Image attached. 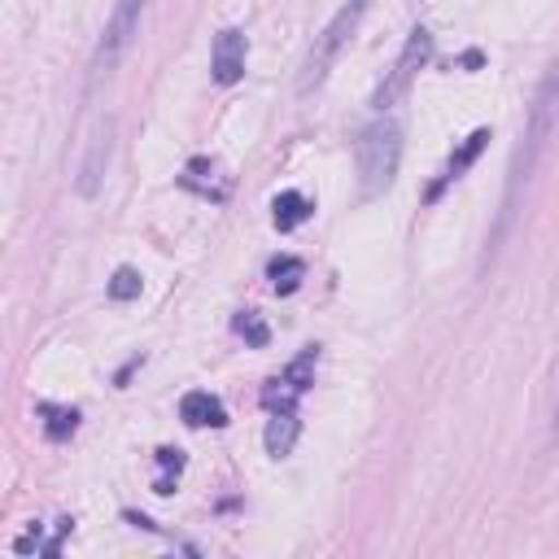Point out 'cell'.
Instances as JSON below:
<instances>
[{"label":"cell","instance_id":"obj_4","mask_svg":"<svg viewBox=\"0 0 559 559\" xmlns=\"http://www.w3.org/2000/svg\"><path fill=\"white\" fill-rule=\"evenodd\" d=\"M428 61H432V35H428V26H415V31L406 35V44H402V52H397L393 70H389V74H384V83L376 87L371 109H376V114H389V105H397V100L411 92L415 74H419Z\"/></svg>","mask_w":559,"mask_h":559},{"label":"cell","instance_id":"obj_11","mask_svg":"<svg viewBox=\"0 0 559 559\" xmlns=\"http://www.w3.org/2000/svg\"><path fill=\"white\" fill-rule=\"evenodd\" d=\"M271 218H275V227L280 231H293V227H301L310 214H314V201L306 197V192H297V188H288V192H280L275 201H271Z\"/></svg>","mask_w":559,"mask_h":559},{"label":"cell","instance_id":"obj_8","mask_svg":"<svg viewBox=\"0 0 559 559\" xmlns=\"http://www.w3.org/2000/svg\"><path fill=\"white\" fill-rule=\"evenodd\" d=\"M297 437H301V419H297V406H275V411H271V419H266V432H262V445H266V454H271V459H284V454H293Z\"/></svg>","mask_w":559,"mask_h":559},{"label":"cell","instance_id":"obj_17","mask_svg":"<svg viewBox=\"0 0 559 559\" xmlns=\"http://www.w3.org/2000/svg\"><path fill=\"white\" fill-rule=\"evenodd\" d=\"M231 328H236V336H245V345H253V349H262V345L271 341V328L262 323L258 310H240V314L231 319Z\"/></svg>","mask_w":559,"mask_h":559},{"label":"cell","instance_id":"obj_16","mask_svg":"<svg viewBox=\"0 0 559 559\" xmlns=\"http://www.w3.org/2000/svg\"><path fill=\"white\" fill-rule=\"evenodd\" d=\"M140 288H144V275H140L135 266H118V271L109 275V284H105L109 301H135V297H140Z\"/></svg>","mask_w":559,"mask_h":559},{"label":"cell","instance_id":"obj_3","mask_svg":"<svg viewBox=\"0 0 559 559\" xmlns=\"http://www.w3.org/2000/svg\"><path fill=\"white\" fill-rule=\"evenodd\" d=\"M367 4H371V0H345V4L336 9V17L314 35V44H310V52H306V61H301V74H297V92H301V96H310V92L328 79V70L336 66L341 48H345V44H349V35L358 31V22H362Z\"/></svg>","mask_w":559,"mask_h":559},{"label":"cell","instance_id":"obj_1","mask_svg":"<svg viewBox=\"0 0 559 559\" xmlns=\"http://www.w3.org/2000/svg\"><path fill=\"white\" fill-rule=\"evenodd\" d=\"M555 127H559V57L546 66V74H542V83H537V92H533V105H528L520 144H515V153H511L507 188H502V214H498V236H502L507 223L515 218V205H520V197H524V188H528V179H533V170H537V162H542V153H546Z\"/></svg>","mask_w":559,"mask_h":559},{"label":"cell","instance_id":"obj_6","mask_svg":"<svg viewBox=\"0 0 559 559\" xmlns=\"http://www.w3.org/2000/svg\"><path fill=\"white\" fill-rule=\"evenodd\" d=\"M314 367H319V349L314 345H306L271 384H266V393H262V402L275 411V406H297V397L314 384Z\"/></svg>","mask_w":559,"mask_h":559},{"label":"cell","instance_id":"obj_10","mask_svg":"<svg viewBox=\"0 0 559 559\" xmlns=\"http://www.w3.org/2000/svg\"><path fill=\"white\" fill-rule=\"evenodd\" d=\"M485 140H489V127H476V131H472V135H467V140H463V144H459V148L450 153V162H445L441 179H437V183L428 188V197H432V201L441 197V188H445V183H454V179H459V175H463V170H467V166L476 162V153L485 148Z\"/></svg>","mask_w":559,"mask_h":559},{"label":"cell","instance_id":"obj_20","mask_svg":"<svg viewBox=\"0 0 559 559\" xmlns=\"http://www.w3.org/2000/svg\"><path fill=\"white\" fill-rule=\"evenodd\" d=\"M555 437H559V402H555Z\"/></svg>","mask_w":559,"mask_h":559},{"label":"cell","instance_id":"obj_7","mask_svg":"<svg viewBox=\"0 0 559 559\" xmlns=\"http://www.w3.org/2000/svg\"><path fill=\"white\" fill-rule=\"evenodd\" d=\"M245 61H249V39H245V31L223 26V31L214 35V48H210V74H214V83H223V87L240 83V79H245Z\"/></svg>","mask_w":559,"mask_h":559},{"label":"cell","instance_id":"obj_14","mask_svg":"<svg viewBox=\"0 0 559 559\" xmlns=\"http://www.w3.org/2000/svg\"><path fill=\"white\" fill-rule=\"evenodd\" d=\"M183 188H192V192H201V197H214V201H223V188L214 183V162H205V157H192L188 166H183Z\"/></svg>","mask_w":559,"mask_h":559},{"label":"cell","instance_id":"obj_19","mask_svg":"<svg viewBox=\"0 0 559 559\" xmlns=\"http://www.w3.org/2000/svg\"><path fill=\"white\" fill-rule=\"evenodd\" d=\"M31 550H39V555H44V528H39V524H31V528L13 542V555H31Z\"/></svg>","mask_w":559,"mask_h":559},{"label":"cell","instance_id":"obj_18","mask_svg":"<svg viewBox=\"0 0 559 559\" xmlns=\"http://www.w3.org/2000/svg\"><path fill=\"white\" fill-rule=\"evenodd\" d=\"M157 480H153V489L157 493H170L175 489V480H179V472H183V454L179 450H157Z\"/></svg>","mask_w":559,"mask_h":559},{"label":"cell","instance_id":"obj_12","mask_svg":"<svg viewBox=\"0 0 559 559\" xmlns=\"http://www.w3.org/2000/svg\"><path fill=\"white\" fill-rule=\"evenodd\" d=\"M109 122H105V131H96V140H92V148H87V162H83V179H79V192L83 197H92L96 192V183H100V170H105V162H109Z\"/></svg>","mask_w":559,"mask_h":559},{"label":"cell","instance_id":"obj_13","mask_svg":"<svg viewBox=\"0 0 559 559\" xmlns=\"http://www.w3.org/2000/svg\"><path fill=\"white\" fill-rule=\"evenodd\" d=\"M266 275H271V288L288 297V293H297V284H301V275H306V262L293 258V253H280V258L266 262Z\"/></svg>","mask_w":559,"mask_h":559},{"label":"cell","instance_id":"obj_9","mask_svg":"<svg viewBox=\"0 0 559 559\" xmlns=\"http://www.w3.org/2000/svg\"><path fill=\"white\" fill-rule=\"evenodd\" d=\"M179 415H183V424H188V428H223V424H227V411H223V402H218L214 393H205V389H192V393H183V402H179Z\"/></svg>","mask_w":559,"mask_h":559},{"label":"cell","instance_id":"obj_2","mask_svg":"<svg viewBox=\"0 0 559 559\" xmlns=\"http://www.w3.org/2000/svg\"><path fill=\"white\" fill-rule=\"evenodd\" d=\"M354 162H358V192H362V201L384 197L393 188V179H397V166H402V127H397V118L376 114L362 127V135H358Z\"/></svg>","mask_w":559,"mask_h":559},{"label":"cell","instance_id":"obj_5","mask_svg":"<svg viewBox=\"0 0 559 559\" xmlns=\"http://www.w3.org/2000/svg\"><path fill=\"white\" fill-rule=\"evenodd\" d=\"M144 13H148V0H114V9L105 17V31H100V44H96V57H92L96 74H109L122 61L131 39L140 35V17Z\"/></svg>","mask_w":559,"mask_h":559},{"label":"cell","instance_id":"obj_15","mask_svg":"<svg viewBox=\"0 0 559 559\" xmlns=\"http://www.w3.org/2000/svg\"><path fill=\"white\" fill-rule=\"evenodd\" d=\"M39 415H44V432L52 441H66L74 428H79V411L74 406H52V402H39Z\"/></svg>","mask_w":559,"mask_h":559}]
</instances>
